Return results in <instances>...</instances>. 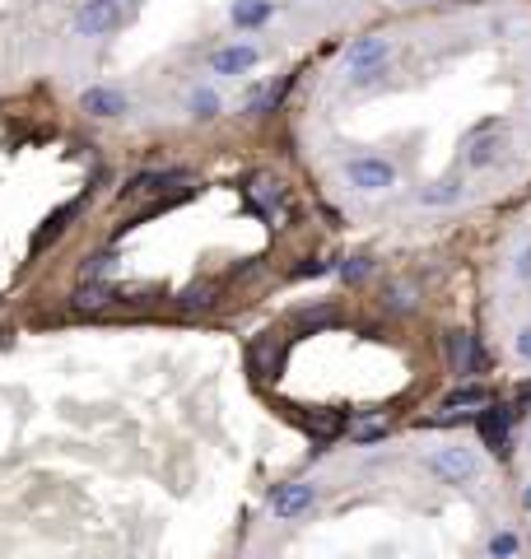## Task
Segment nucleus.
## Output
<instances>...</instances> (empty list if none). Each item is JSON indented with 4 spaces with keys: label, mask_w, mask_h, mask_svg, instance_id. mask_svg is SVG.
<instances>
[{
    "label": "nucleus",
    "mask_w": 531,
    "mask_h": 559,
    "mask_svg": "<svg viewBox=\"0 0 531 559\" xmlns=\"http://www.w3.org/2000/svg\"><path fill=\"white\" fill-rule=\"evenodd\" d=\"M462 196H466L462 178H438V182H429V187H420V196H415V201L429 205V210H438V205H457Z\"/></svg>",
    "instance_id": "nucleus-11"
},
{
    "label": "nucleus",
    "mask_w": 531,
    "mask_h": 559,
    "mask_svg": "<svg viewBox=\"0 0 531 559\" xmlns=\"http://www.w3.org/2000/svg\"><path fill=\"white\" fill-rule=\"evenodd\" d=\"M448 359H452V373H457V378H471V373H480V364H485V355H480V345L471 331H452Z\"/></svg>",
    "instance_id": "nucleus-7"
},
{
    "label": "nucleus",
    "mask_w": 531,
    "mask_h": 559,
    "mask_svg": "<svg viewBox=\"0 0 531 559\" xmlns=\"http://www.w3.org/2000/svg\"><path fill=\"white\" fill-rule=\"evenodd\" d=\"M345 182L364 196H378V191L396 187V164L382 154H354V159H345Z\"/></svg>",
    "instance_id": "nucleus-2"
},
{
    "label": "nucleus",
    "mask_w": 531,
    "mask_h": 559,
    "mask_svg": "<svg viewBox=\"0 0 531 559\" xmlns=\"http://www.w3.org/2000/svg\"><path fill=\"white\" fill-rule=\"evenodd\" d=\"M191 117H201V122L219 117V94L215 89H196V94H191Z\"/></svg>",
    "instance_id": "nucleus-16"
},
{
    "label": "nucleus",
    "mask_w": 531,
    "mask_h": 559,
    "mask_svg": "<svg viewBox=\"0 0 531 559\" xmlns=\"http://www.w3.org/2000/svg\"><path fill=\"white\" fill-rule=\"evenodd\" d=\"M513 271H518V280H531V243L518 252V261H513Z\"/></svg>",
    "instance_id": "nucleus-24"
},
{
    "label": "nucleus",
    "mask_w": 531,
    "mask_h": 559,
    "mask_svg": "<svg viewBox=\"0 0 531 559\" xmlns=\"http://www.w3.org/2000/svg\"><path fill=\"white\" fill-rule=\"evenodd\" d=\"M341 275H345V280H364V275H368V257H350L341 266Z\"/></svg>",
    "instance_id": "nucleus-21"
},
{
    "label": "nucleus",
    "mask_w": 531,
    "mask_h": 559,
    "mask_svg": "<svg viewBox=\"0 0 531 559\" xmlns=\"http://www.w3.org/2000/svg\"><path fill=\"white\" fill-rule=\"evenodd\" d=\"M522 508H527V513H531V485H527V490H522Z\"/></svg>",
    "instance_id": "nucleus-25"
},
{
    "label": "nucleus",
    "mask_w": 531,
    "mask_h": 559,
    "mask_svg": "<svg viewBox=\"0 0 531 559\" xmlns=\"http://www.w3.org/2000/svg\"><path fill=\"white\" fill-rule=\"evenodd\" d=\"M108 299H112L108 285H84L80 294H75V308H103Z\"/></svg>",
    "instance_id": "nucleus-18"
},
{
    "label": "nucleus",
    "mask_w": 531,
    "mask_h": 559,
    "mask_svg": "<svg viewBox=\"0 0 531 559\" xmlns=\"http://www.w3.org/2000/svg\"><path fill=\"white\" fill-rule=\"evenodd\" d=\"M112 271H117V257H112V252H98V257L84 261V280H89V285H94L98 275H112Z\"/></svg>",
    "instance_id": "nucleus-17"
},
{
    "label": "nucleus",
    "mask_w": 531,
    "mask_h": 559,
    "mask_svg": "<svg viewBox=\"0 0 531 559\" xmlns=\"http://www.w3.org/2000/svg\"><path fill=\"white\" fill-rule=\"evenodd\" d=\"M490 406V387H476V382H466V387H452L443 396V410H485Z\"/></svg>",
    "instance_id": "nucleus-13"
},
{
    "label": "nucleus",
    "mask_w": 531,
    "mask_h": 559,
    "mask_svg": "<svg viewBox=\"0 0 531 559\" xmlns=\"http://www.w3.org/2000/svg\"><path fill=\"white\" fill-rule=\"evenodd\" d=\"M280 201H285V187H280V182H271V178H261L257 182V205H261V210H275Z\"/></svg>",
    "instance_id": "nucleus-19"
},
{
    "label": "nucleus",
    "mask_w": 531,
    "mask_h": 559,
    "mask_svg": "<svg viewBox=\"0 0 531 559\" xmlns=\"http://www.w3.org/2000/svg\"><path fill=\"white\" fill-rule=\"evenodd\" d=\"M518 550H522L518 532H494L490 546H485V555H490V559H518Z\"/></svg>",
    "instance_id": "nucleus-15"
},
{
    "label": "nucleus",
    "mask_w": 531,
    "mask_h": 559,
    "mask_svg": "<svg viewBox=\"0 0 531 559\" xmlns=\"http://www.w3.org/2000/svg\"><path fill=\"white\" fill-rule=\"evenodd\" d=\"M271 19V0H233V24L238 28H261Z\"/></svg>",
    "instance_id": "nucleus-14"
},
{
    "label": "nucleus",
    "mask_w": 531,
    "mask_h": 559,
    "mask_svg": "<svg viewBox=\"0 0 531 559\" xmlns=\"http://www.w3.org/2000/svg\"><path fill=\"white\" fill-rule=\"evenodd\" d=\"M508 424H513V410H480V438H485L494 452H504Z\"/></svg>",
    "instance_id": "nucleus-12"
},
{
    "label": "nucleus",
    "mask_w": 531,
    "mask_h": 559,
    "mask_svg": "<svg viewBox=\"0 0 531 559\" xmlns=\"http://www.w3.org/2000/svg\"><path fill=\"white\" fill-rule=\"evenodd\" d=\"M499 150H504V126H485V131H476L471 145H466V164L490 168L494 159H499Z\"/></svg>",
    "instance_id": "nucleus-9"
},
{
    "label": "nucleus",
    "mask_w": 531,
    "mask_h": 559,
    "mask_svg": "<svg viewBox=\"0 0 531 559\" xmlns=\"http://www.w3.org/2000/svg\"><path fill=\"white\" fill-rule=\"evenodd\" d=\"M513 350H518V359H527L531 364V327H522L518 336H513Z\"/></svg>",
    "instance_id": "nucleus-23"
},
{
    "label": "nucleus",
    "mask_w": 531,
    "mask_h": 559,
    "mask_svg": "<svg viewBox=\"0 0 531 559\" xmlns=\"http://www.w3.org/2000/svg\"><path fill=\"white\" fill-rule=\"evenodd\" d=\"M387 61H392V38H382V33L354 38L350 47H345V75H350L354 84L378 80L382 70H387Z\"/></svg>",
    "instance_id": "nucleus-1"
},
{
    "label": "nucleus",
    "mask_w": 531,
    "mask_h": 559,
    "mask_svg": "<svg viewBox=\"0 0 531 559\" xmlns=\"http://www.w3.org/2000/svg\"><path fill=\"white\" fill-rule=\"evenodd\" d=\"M313 504H317V485H308V480H289V485H275L271 490V513L280 522L303 518Z\"/></svg>",
    "instance_id": "nucleus-5"
},
{
    "label": "nucleus",
    "mask_w": 531,
    "mask_h": 559,
    "mask_svg": "<svg viewBox=\"0 0 531 559\" xmlns=\"http://www.w3.org/2000/svg\"><path fill=\"white\" fill-rule=\"evenodd\" d=\"M257 61H261V52L252 42H229V47H219V52L210 56V70H215V75H247Z\"/></svg>",
    "instance_id": "nucleus-6"
},
{
    "label": "nucleus",
    "mask_w": 531,
    "mask_h": 559,
    "mask_svg": "<svg viewBox=\"0 0 531 559\" xmlns=\"http://www.w3.org/2000/svg\"><path fill=\"white\" fill-rule=\"evenodd\" d=\"M182 173L177 168H164V173H140V178H131L122 187V196H154V191H164V187H182Z\"/></svg>",
    "instance_id": "nucleus-10"
},
{
    "label": "nucleus",
    "mask_w": 531,
    "mask_h": 559,
    "mask_svg": "<svg viewBox=\"0 0 531 559\" xmlns=\"http://www.w3.org/2000/svg\"><path fill=\"white\" fill-rule=\"evenodd\" d=\"M424 471L438 476L443 485H466V480L480 476V457L476 448H434L424 457Z\"/></svg>",
    "instance_id": "nucleus-3"
},
{
    "label": "nucleus",
    "mask_w": 531,
    "mask_h": 559,
    "mask_svg": "<svg viewBox=\"0 0 531 559\" xmlns=\"http://www.w3.org/2000/svg\"><path fill=\"white\" fill-rule=\"evenodd\" d=\"M382 434H387V424H382V420H364V424H354V438H359V443H378Z\"/></svg>",
    "instance_id": "nucleus-20"
},
{
    "label": "nucleus",
    "mask_w": 531,
    "mask_h": 559,
    "mask_svg": "<svg viewBox=\"0 0 531 559\" xmlns=\"http://www.w3.org/2000/svg\"><path fill=\"white\" fill-rule=\"evenodd\" d=\"M117 24H122V0H80L75 10V33L84 38H108Z\"/></svg>",
    "instance_id": "nucleus-4"
},
{
    "label": "nucleus",
    "mask_w": 531,
    "mask_h": 559,
    "mask_svg": "<svg viewBox=\"0 0 531 559\" xmlns=\"http://www.w3.org/2000/svg\"><path fill=\"white\" fill-rule=\"evenodd\" d=\"M80 108L89 112V117H122V112H126V94H122V89H112V84H94V89H84Z\"/></svg>",
    "instance_id": "nucleus-8"
},
{
    "label": "nucleus",
    "mask_w": 531,
    "mask_h": 559,
    "mask_svg": "<svg viewBox=\"0 0 531 559\" xmlns=\"http://www.w3.org/2000/svg\"><path fill=\"white\" fill-rule=\"evenodd\" d=\"M182 303H187V308H205V303H210V289H205V285L187 289V294H182Z\"/></svg>",
    "instance_id": "nucleus-22"
}]
</instances>
